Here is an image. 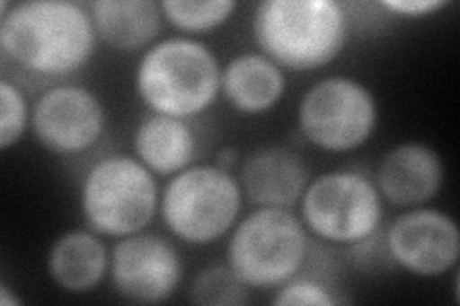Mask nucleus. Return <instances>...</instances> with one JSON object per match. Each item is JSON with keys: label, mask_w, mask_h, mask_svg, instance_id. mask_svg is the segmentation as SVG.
Wrapping results in <instances>:
<instances>
[{"label": "nucleus", "mask_w": 460, "mask_h": 306, "mask_svg": "<svg viewBox=\"0 0 460 306\" xmlns=\"http://www.w3.org/2000/svg\"><path fill=\"white\" fill-rule=\"evenodd\" d=\"M98 39L123 54L148 50L160 40L164 12L154 0H94L89 4Z\"/></svg>", "instance_id": "17"}, {"label": "nucleus", "mask_w": 460, "mask_h": 306, "mask_svg": "<svg viewBox=\"0 0 460 306\" xmlns=\"http://www.w3.org/2000/svg\"><path fill=\"white\" fill-rule=\"evenodd\" d=\"M311 234L292 209L255 207L228 234L225 262L250 289L275 291L309 260Z\"/></svg>", "instance_id": "5"}, {"label": "nucleus", "mask_w": 460, "mask_h": 306, "mask_svg": "<svg viewBox=\"0 0 460 306\" xmlns=\"http://www.w3.org/2000/svg\"><path fill=\"white\" fill-rule=\"evenodd\" d=\"M275 291L272 304L277 306H336L343 302L336 291L324 282L299 274Z\"/></svg>", "instance_id": "21"}, {"label": "nucleus", "mask_w": 460, "mask_h": 306, "mask_svg": "<svg viewBox=\"0 0 460 306\" xmlns=\"http://www.w3.org/2000/svg\"><path fill=\"white\" fill-rule=\"evenodd\" d=\"M164 20L184 37H198L215 31L233 20L236 0H162Z\"/></svg>", "instance_id": "18"}, {"label": "nucleus", "mask_w": 460, "mask_h": 306, "mask_svg": "<svg viewBox=\"0 0 460 306\" xmlns=\"http://www.w3.org/2000/svg\"><path fill=\"white\" fill-rule=\"evenodd\" d=\"M106 127L104 101L84 84L56 83L33 104V136L52 155L74 157L94 150Z\"/></svg>", "instance_id": "9"}, {"label": "nucleus", "mask_w": 460, "mask_h": 306, "mask_svg": "<svg viewBox=\"0 0 460 306\" xmlns=\"http://www.w3.org/2000/svg\"><path fill=\"white\" fill-rule=\"evenodd\" d=\"M296 121L299 135L326 153L361 150L380 125V106L368 84L349 75L314 81L301 94Z\"/></svg>", "instance_id": "8"}, {"label": "nucleus", "mask_w": 460, "mask_h": 306, "mask_svg": "<svg viewBox=\"0 0 460 306\" xmlns=\"http://www.w3.org/2000/svg\"><path fill=\"white\" fill-rule=\"evenodd\" d=\"M108 278L127 302L162 304L182 285V255L172 240L144 230L115 241Z\"/></svg>", "instance_id": "10"}, {"label": "nucleus", "mask_w": 460, "mask_h": 306, "mask_svg": "<svg viewBox=\"0 0 460 306\" xmlns=\"http://www.w3.org/2000/svg\"><path fill=\"white\" fill-rule=\"evenodd\" d=\"M384 203L367 172L336 169L311 179L297 207L311 236L334 245H363L378 236Z\"/></svg>", "instance_id": "7"}, {"label": "nucleus", "mask_w": 460, "mask_h": 306, "mask_svg": "<svg viewBox=\"0 0 460 306\" xmlns=\"http://www.w3.org/2000/svg\"><path fill=\"white\" fill-rule=\"evenodd\" d=\"M133 155L155 177L171 179L194 165L199 152L198 130L189 119L148 113L133 130Z\"/></svg>", "instance_id": "15"}, {"label": "nucleus", "mask_w": 460, "mask_h": 306, "mask_svg": "<svg viewBox=\"0 0 460 306\" xmlns=\"http://www.w3.org/2000/svg\"><path fill=\"white\" fill-rule=\"evenodd\" d=\"M259 52L284 71L311 73L341 56L351 35V16L336 0H263L252 12Z\"/></svg>", "instance_id": "2"}, {"label": "nucleus", "mask_w": 460, "mask_h": 306, "mask_svg": "<svg viewBox=\"0 0 460 306\" xmlns=\"http://www.w3.org/2000/svg\"><path fill=\"white\" fill-rule=\"evenodd\" d=\"M385 251L405 272L438 278L458 267L460 230L455 218L441 209H405L385 230Z\"/></svg>", "instance_id": "11"}, {"label": "nucleus", "mask_w": 460, "mask_h": 306, "mask_svg": "<svg viewBox=\"0 0 460 306\" xmlns=\"http://www.w3.org/2000/svg\"><path fill=\"white\" fill-rule=\"evenodd\" d=\"M238 180L255 207L294 209L311 180L304 157L286 145H261L242 159Z\"/></svg>", "instance_id": "13"}, {"label": "nucleus", "mask_w": 460, "mask_h": 306, "mask_svg": "<svg viewBox=\"0 0 460 306\" xmlns=\"http://www.w3.org/2000/svg\"><path fill=\"white\" fill-rule=\"evenodd\" d=\"M98 33L89 6L74 0L13 3L0 18V52L40 79H67L91 64Z\"/></svg>", "instance_id": "1"}, {"label": "nucleus", "mask_w": 460, "mask_h": 306, "mask_svg": "<svg viewBox=\"0 0 460 306\" xmlns=\"http://www.w3.org/2000/svg\"><path fill=\"white\" fill-rule=\"evenodd\" d=\"M240 163H242V157L236 148H223V150H219L217 157H215V165L221 169H226V170L238 169Z\"/></svg>", "instance_id": "23"}, {"label": "nucleus", "mask_w": 460, "mask_h": 306, "mask_svg": "<svg viewBox=\"0 0 460 306\" xmlns=\"http://www.w3.org/2000/svg\"><path fill=\"white\" fill-rule=\"evenodd\" d=\"M33 106L18 83L3 77L0 81V150L8 152L18 145L31 128Z\"/></svg>", "instance_id": "20"}, {"label": "nucleus", "mask_w": 460, "mask_h": 306, "mask_svg": "<svg viewBox=\"0 0 460 306\" xmlns=\"http://www.w3.org/2000/svg\"><path fill=\"white\" fill-rule=\"evenodd\" d=\"M385 203L401 209L429 205L445 186V163L426 142H401L387 150L374 172Z\"/></svg>", "instance_id": "12"}, {"label": "nucleus", "mask_w": 460, "mask_h": 306, "mask_svg": "<svg viewBox=\"0 0 460 306\" xmlns=\"http://www.w3.org/2000/svg\"><path fill=\"white\" fill-rule=\"evenodd\" d=\"M23 301L18 297V293L13 295L12 289L6 285V282H0V304L3 306H20Z\"/></svg>", "instance_id": "24"}, {"label": "nucleus", "mask_w": 460, "mask_h": 306, "mask_svg": "<svg viewBox=\"0 0 460 306\" xmlns=\"http://www.w3.org/2000/svg\"><path fill=\"white\" fill-rule=\"evenodd\" d=\"M221 69L217 54L204 40L165 37L140 54L135 92L150 113L192 121L219 100Z\"/></svg>", "instance_id": "3"}, {"label": "nucleus", "mask_w": 460, "mask_h": 306, "mask_svg": "<svg viewBox=\"0 0 460 306\" xmlns=\"http://www.w3.org/2000/svg\"><path fill=\"white\" fill-rule=\"evenodd\" d=\"M160 197L155 174L128 153L96 159L79 186V209L86 228L111 240L146 230L160 214Z\"/></svg>", "instance_id": "4"}, {"label": "nucleus", "mask_w": 460, "mask_h": 306, "mask_svg": "<svg viewBox=\"0 0 460 306\" xmlns=\"http://www.w3.org/2000/svg\"><path fill=\"white\" fill-rule=\"evenodd\" d=\"M111 249L93 230H71L58 236L47 255L50 282L66 293H91L110 275Z\"/></svg>", "instance_id": "16"}, {"label": "nucleus", "mask_w": 460, "mask_h": 306, "mask_svg": "<svg viewBox=\"0 0 460 306\" xmlns=\"http://www.w3.org/2000/svg\"><path fill=\"white\" fill-rule=\"evenodd\" d=\"M447 0H380L376 3L378 8L390 12L392 16L419 20L434 16L436 12L447 8Z\"/></svg>", "instance_id": "22"}, {"label": "nucleus", "mask_w": 460, "mask_h": 306, "mask_svg": "<svg viewBox=\"0 0 460 306\" xmlns=\"http://www.w3.org/2000/svg\"><path fill=\"white\" fill-rule=\"evenodd\" d=\"M250 287L226 262L201 268L189 289V301L204 306H243L250 302Z\"/></svg>", "instance_id": "19"}, {"label": "nucleus", "mask_w": 460, "mask_h": 306, "mask_svg": "<svg viewBox=\"0 0 460 306\" xmlns=\"http://www.w3.org/2000/svg\"><path fill=\"white\" fill-rule=\"evenodd\" d=\"M286 91V71L259 50L240 52L221 69V96L246 118H261L277 109Z\"/></svg>", "instance_id": "14"}, {"label": "nucleus", "mask_w": 460, "mask_h": 306, "mask_svg": "<svg viewBox=\"0 0 460 306\" xmlns=\"http://www.w3.org/2000/svg\"><path fill=\"white\" fill-rule=\"evenodd\" d=\"M243 192L233 170L192 165L171 177L162 189L160 216L181 243L204 247L226 238L243 211Z\"/></svg>", "instance_id": "6"}]
</instances>
